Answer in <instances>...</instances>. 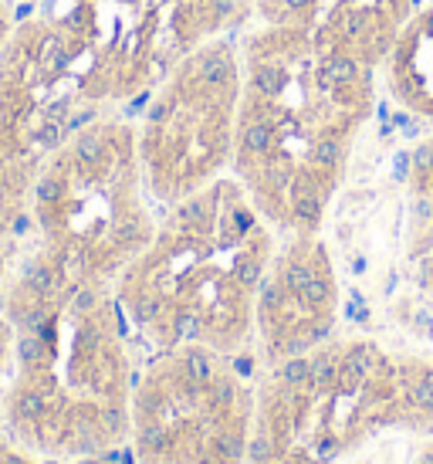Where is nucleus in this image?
Listing matches in <instances>:
<instances>
[{"mask_svg":"<svg viewBox=\"0 0 433 464\" xmlns=\"http://www.w3.org/2000/svg\"><path fill=\"white\" fill-rule=\"evenodd\" d=\"M240 44L234 173L254 207L288 231H318L355 139L379 109V72L291 24L251 21Z\"/></svg>","mask_w":433,"mask_h":464,"instance_id":"obj_1","label":"nucleus"},{"mask_svg":"<svg viewBox=\"0 0 433 464\" xmlns=\"http://www.w3.org/2000/svg\"><path fill=\"white\" fill-rule=\"evenodd\" d=\"M14 329L3 376L7 441L38 454H95L129 427V390L139 387L125 356V312L105 285L61 274L31 285L21 274L7 295Z\"/></svg>","mask_w":433,"mask_h":464,"instance_id":"obj_2","label":"nucleus"},{"mask_svg":"<svg viewBox=\"0 0 433 464\" xmlns=\"http://www.w3.org/2000/svg\"><path fill=\"white\" fill-rule=\"evenodd\" d=\"M271 234L240 180L169 203L162 228L118 274L125 319L162 349H234L254 322Z\"/></svg>","mask_w":433,"mask_h":464,"instance_id":"obj_3","label":"nucleus"},{"mask_svg":"<svg viewBox=\"0 0 433 464\" xmlns=\"http://www.w3.org/2000/svg\"><path fill=\"white\" fill-rule=\"evenodd\" d=\"M142 187L136 125L98 112L41 166L31 194V224L41 234L34 254L65 281L105 285L156 231Z\"/></svg>","mask_w":433,"mask_h":464,"instance_id":"obj_4","label":"nucleus"},{"mask_svg":"<svg viewBox=\"0 0 433 464\" xmlns=\"http://www.w3.org/2000/svg\"><path fill=\"white\" fill-rule=\"evenodd\" d=\"M240 85L237 34L193 48L153 85L136 125V150L156 200L176 203L197 194L234 163Z\"/></svg>","mask_w":433,"mask_h":464,"instance_id":"obj_5","label":"nucleus"},{"mask_svg":"<svg viewBox=\"0 0 433 464\" xmlns=\"http://www.w3.org/2000/svg\"><path fill=\"white\" fill-rule=\"evenodd\" d=\"M335 274L325 244L312 231H295L257 285L254 322L271 359L302 356L335 332Z\"/></svg>","mask_w":433,"mask_h":464,"instance_id":"obj_6","label":"nucleus"},{"mask_svg":"<svg viewBox=\"0 0 433 464\" xmlns=\"http://www.w3.org/2000/svg\"><path fill=\"white\" fill-rule=\"evenodd\" d=\"M420 0H257L251 21L291 24L366 68L383 65L396 31Z\"/></svg>","mask_w":433,"mask_h":464,"instance_id":"obj_7","label":"nucleus"},{"mask_svg":"<svg viewBox=\"0 0 433 464\" xmlns=\"http://www.w3.org/2000/svg\"><path fill=\"white\" fill-rule=\"evenodd\" d=\"M379 88L403 116L433 122V0H420L379 65Z\"/></svg>","mask_w":433,"mask_h":464,"instance_id":"obj_8","label":"nucleus"},{"mask_svg":"<svg viewBox=\"0 0 433 464\" xmlns=\"http://www.w3.org/2000/svg\"><path fill=\"white\" fill-rule=\"evenodd\" d=\"M393 180L406 187V265L433 295V132L396 153Z\"/></svg>","mask_w":433,"mask_h":464,"instance_id":"obj_9","label":"nucleus"},{"mask_svg":"<svg viewBox=\"0 0 433 464\" xmlns=\"http://www.w3.org/2000/svg\"><path fill=\"white\" fill-rule=\"evenodd\" d=\"M10 343H14V329H10V319H7V315H0V434H3V376H7Z\"/></svg>","mask_w":433,"mask_h":464,"instance_id":"obj_10","label":"nucleus"},{"mask_svg":"<svg viewBox=\"0 0 433 464\" xmlns=\"http://www.w3.org/2000/svg\"><path fill=\"white\" fill-rule=\"evenodd\" d=\"M213 451L224 454L227 461H237V458L244 454V437H240L237 430H224V427H220V430L213 434Z\"/></svg>","mask_w":433,"mask_h":464,"instance_id":"obj_11","label":"nucleus"},{"mask_svg":"<svg viewBox=\"0 0 433 464\" xmlns=\"http://www.w3.org/2000/svg\"><path fill=\"white\" fill-rule=\"evenodd\" d=\"M0 464H38L34 451L14 444V441H0Z\"/></svg>","mask_w":433,"mask_h":464,"instance_id":"obj_12","label":"nucleus"},{"mask_svg":"<svg viewBox=\"0 0 433 464\" xmlns=\"http://www.w3.org/2000/svg\"><path fill=\"white\" fill-rule=\"evenodd\" d=\"M247 454H251V461L254 464H268L271 458H275V441L271 437H254L251 444H247Z\"/></svg>","mask_w":433,"mask_h":464,"instance_id":"obj_13","label":"nucleus"},{"mask_svg":"<svg viewBox=\"0 0 433 464\" xmlns=\"http://www.w3.org/2000/svg\"><path fill=\"white\" fill-rule=\"evenodd\" d=\"M339 451H342V444H339L335 437H321V441H318V451H315V454H318V461H332Z\"/></svg>","mask_w":433,"mask_h":464,"instance_id":"obj_14","label":"nucleus"},{"mask_svg":"<svg viewBox=\"0 0 433 464\" xmlns=\"http://www.w3.org/2000/svg\"><path fill=\"white\" fill-rule=\"evenodd\" d=\"M224 3H227V7H234L237 17H240V21H244V28H247V24H251V17H254V3H257V0H224Z\"/></svg>","mask_w":433,"mask_h":464,"instance_id":"obj_15","label":"nucleus"},{"mask_svg":"<svg viewBox=\"0 0 433 464\" xmlns=\"http://www.w3.org/2000/svg\"><path fill=\"white\" fill-rule=\"evenodd\" d=\"M423 464H433V447L427 451V454H423Z\"/></svg>","mask_w":433,"mask_h":464,"instance_id":"obj_16","label":"nucleus"}]
</instances>
